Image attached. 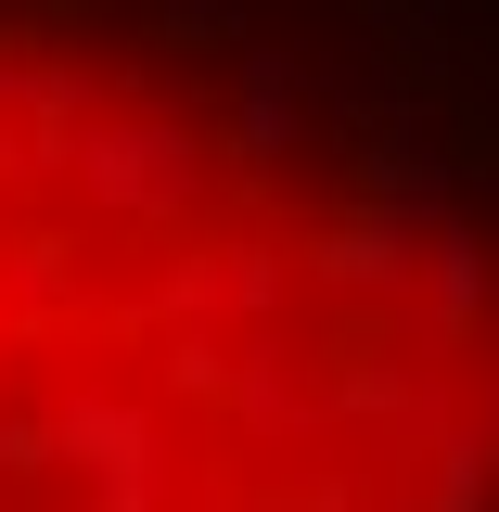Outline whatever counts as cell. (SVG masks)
Returning <instances> with one entry per match:
<instances>
[{"instance_id": "6da1fadb", "label": "cell", "mask_w": 499, "mask_h": 512, "mask_svg": "<svg viewBox=\"0 0 499 512\" xmlns=\"http://www.w3.org/2000/svg\"><path fill=\"white\" fill-rule=\"evenodd\" d=\"M333 64L205 0H0V512H192L397 436L499 282Z\"/></svg>"}]
</instances>
